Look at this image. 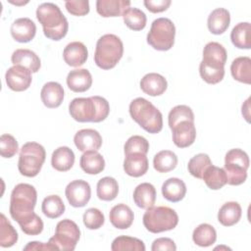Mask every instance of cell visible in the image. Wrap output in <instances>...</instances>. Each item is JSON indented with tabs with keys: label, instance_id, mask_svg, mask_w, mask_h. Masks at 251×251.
Masks as SVG:
<instances>
[{
	"label": "cell",
	"instance_id": "obj_1",
	"mask_svg": "<svg viewBox=\"0 0 251 251\" xmlns=\"http://www.w3.org/2000/svg\"><path fill=\"white\" fill-rule=\"evenodd\" d=\"M71 117L79 123H100L110 113L109 102L101 96L75 98L69 105Z\"/></svg>",
	"mask_w": 251,
	"mask_h": 251
},
{
	"label": "cell",
	"instance_id": "obj_2",
	"mask_svg": "<svg viewBox=\"0 0 251 251\" xmlns=\"http://www.w3.org/2000/svg\"><path fill=\"white\" fill-rule=\"evenodd\" d=\"M36 18L43 27L44 35L54 41L64 38L69 29V24L60 8L50 2L40 4L36 9Z\"/></svg>",
	"mask_w": 251,
	"mask_h": 251
},
{
	"label": "cell",
	"instance_id": "obj_3",
	"mask_svg": "<svg viewBox=\"0 0 251 251\" xmlns=\"http://www.w3.org/2000/svg\"><path fill=\"white\" fill-rule=\"evenodd\" d=\"M37 200V192L34 186L28 183L17 184L10 199V215L19 225L29 219L33 214V210Z\"/></svg>",
	"mask_w": 251,
	"mask_h": 251
},
{
	"label": "cell",
	"instance_id": "obj_4",
	"mask_svg": "<svg viewBox=\"0 0 251 251\" xmlns=\"http://www.w3.org/2000/svg\"><path fill=\"white\" fill-rule=\"evenodd\" d=\"M129 115L144 130L158 133L163 128L162 113L147 99L138 97L129 104Z\"/></svg>",
	"mask_w": 251,
	"mask_h": 251
},
{
	"label": "cell",
	"instance_id": "obj_5",
	"mask_svg": "<svg viewBox=\"0 0 251 251\" xmlns=\"http://www.w3.org/2000/svg\"><path fill=\"white\" fill-rule=\"evenodd\" d=\"M124 54V44L120 37L108 33L102 35L96 43L94 62L102 70H111L116 67Z\"/></svg>",
	"mask_w": 251,
	"mask_h": 251
},
{
	"label": "cell",
	"instance_id": "obj_6",
	"mask_svg": "<svg viewBox=\"0 0 251 251\" xmlns=\"http://www.w3.org/2000/svg\"><path fill=\"white\" fill-rule=\"evenodd\" d=\"M46 152L44 147L37 142H26L21 150L18 162V169L22 176L26 177L36 176L45 162Z\"/></svg>",
	"mask_w": 251,
	"mask_h": 251
},
{
	"label": "cell",
	"instance_id": "obj_7",
	"mask_svg": "<svg viewBox=\"0 0 251 251\" xmlns=\"http://www.w3.org/2000/svg\"><path fill=\"white\" fill-rule=\"evenodd\" d=\"M142 220L145 228L152 233L172 230L178 224L176 212L167 206H152L146 209Z\"/></svg>",
	"mask_w": 251,
	"mask_h": 251
},
{
	"label": "cell",
	"instance_id": "obj_8",
	"mask_svg": "<svg viewBox=\"0 0 251 251\" xmlns=\"http://www.w3.org/2000/svg\"><path fill=\"white\" fill-rule=\"evenodd\" d=\"M176 26L168 18H159L153 21L147 33V43L158 51H168L175 44Z\"/></svg>",
	"mask_w": 251,
	"mask_h": 251
},
{
	"label": "cell",
	"instance_id": "obj_9",
	"mask_svg": "<svg viewBox=\"0 0 251 251\" xmlns=\"http://www.w3.org/2000/svg\"><path fill=\"white\" fill-rule=\"evenodd\" d=\"M249 168V157L247 153L239 148L230 149L225 157V172L226 183L229 185H240L247 178Z\"/></svg>",
	"mask_w": 251,
	"mask_h": 251
},
{
	"label": "cell",
	"instance_id": "obj_10",
	"mask_svg": "<svg viewBox=\"0 0 251 251\" xmlns=\"http://www.w3.org/2000/svg\"><path fill=\"white\" fill-rule=\"evenodd\" d=\"M80 237V230L77 225L69 219L60 221L55 229V234L49 239V242L55 245L58 250L73 251Z\"/></svg>",
	"mask_w": 251,
	"mask_h": 251
},
{
	"label": "cell",
	"instance_id": "obj_11",
	"mask_svg": "<svg viewBox=\"0 0 251 251\" xmlns=\"http://www.w3.org/2000/svg\"><path fill=\"white\" fill-rule=\"evenodd\" d=\"M226 58L213 53H203V60L199 65V74L204 81L209 84H217L225 76V65Z\"/></svg>",
	"mask_w": 251,
	"mask_h": 251
},
{
	"label": "cell",
	"instance_id": "obj_12",
	"mask_svg": "<svg viewBox=\"0 0 251 251\" xmlns=\"http://www.w3.org/2000/svg\"><path fill=\"white\" fill-rule=\"evenodd\" d=\"M65 194L71 206L75 208H81L89 202L91 197V188L87 181L83 179H75L66 186Z\"/></svg>",
	"mask_w": 251,
	"mask_h": 251
},
{
	"label": "cell",
	"instance_id": "obj_13",
	"mask_svg": "<svg viewBox=\"0 0 251 251\" xmlns=\"http://www.w3.org/2000/svg\"><path fill=\"white\" fill-rule=\"evenodd\" d=\"M8 87L17 92L26 90L31 84V72L23 66H13L5 74Z\"/></svg>",
	"mask_w": 251,
	"mask_h": 251
},
{
	"label": "cell",
	"instance_id": "obj_14",
	"mask_svg": "<svg viewBox=\"0 0 251 251\" xmlns=\"http://www.w3.org/2000/svg\"><path fill=\"white\" fill-rule=\"evenodd\" d=\"M74 142L81 152L98 151L102 146V136L95 129L83 128L75 134Z\"/></svg>",
	"mask_w": 251,
	"mask_h": 251
},
{
	"label": "cell",
	"instance_id": "obj_15",
	"mask_svg": "<svg viewBox=\"0 0 251 251\" xmlns=\"http://www.w3.org/2000/svg\"><path fill=\"white\" fill-rule=\"evenodd\" d=\"M173 141L178 148H186L192 145L196 138L194 122L183 121L172 128Z\"/></svg>",
	"mask_w": 251,
	"mask_h": 251
},
{
	"label": "cell",
	"instance_id": "obj_16",
	"mask_svg": "<svg viewBox=\"0 0 251 251\" xmlns=\"http://www.w3.org/2000/svg\"><path fill=\"white\" fill-rule=\"evenodd\" d=\"M10 31L12 37L16 41L26 43L34 38L36 33V25L28 18H20L13 22Z\"/></svg>",
	"mask_w": 251,
	"mask_h": 251
},
{
	"label": "cell",
	"instance_id": "obj_17",
	"mask_svg": "<svg viewBox=\"0 0 251 251\" xmlns=\"http://www.w3.org/2000/svg\"><path fill=\"white\" fill-rule=\"evenodd\" d=\"M87 57V48L82 42L79 41H73L69 43L63 51L64 61L71 67L82 66L86 62Z\"/></svg>",
	"mask_w": 251,
	"mask_h": 251
},
{
	"label": "cell",
	"instance_id": "obj_18",
	"mask_svg": "<svg viewBox=\"0 0 251 251\" xmlns=\"http://www.w3.org/2000/svg\"><path fill=\"white\" fill-rule=\"evenodd\" d=\"M148 159L145 154L131 153L125 157L124 171L126 175L133 177H139L148 171Z\"/></svg>",
	"mask_w": 251,
	"mask_h": 251
},
{
	"label": "cell",
	"instance_id": "obj_19",
	"mask_svg": "<svg viewBox=\"0 0 251 251\" xmlns=\"http://www.w3.org/2000/svg\"><path fill=\"white\" fill-rule=\"evenodd\" d=\"M167 79L157 73L146 74L140 80L141 90L150 96L162 95L167 90Z\"/></svg>",
	"mask_w": 251,
	"mask_h": 251
},
{
	"label": "cell",
	"instance_id": "obj_20",
	"mask_svg": "<svg viewBox=\"0 0 251 251\" xmlns=\"http://www.w3.org/2000/svg\"><path fill=\"white\" fill-rule=\"evenodd\" d=\"M40 98L47 108H58L64 100V88L59 82H46L40 91Z\"/></svg>",
	"mask_w": 251,
	"mask_h": 251
},
{
	"label": "cell",
	"instance_id": "obj_21",
	"mask_svg": "<svg viewBox=\"0 0 251 251\" xmlns=\"http://www.w3.org/2000/svg\"><path fill=\"white\" fill-rule=\"evenodd\" d=\"M109 219L113 226L116 228L126 229L132 225L134 215L132 210L127 205L120 203L111 209L109 213Z\"/></svg>",
	"mask_w": 251,
	"mask_h": 251
},
{
	"label": "cell",
	"instance_id": "obj_22",
	"mask_svg": "<svg viewBox=\"0 0 251 251\" xmlns=\"http://www.w3.org/2000/svg\"><path fill=\"white\" fill-rule=\"evenodd\" d=\"M92 84V75L86 69H75L67 75V85L74 92H84Z\"/></svg>",
	"mask_w": 251,
	"mask_h": 251
},
{
	"label": "cell",
	"instance_id": "obj_23",
	"mask_svg": "<svg viewBox=\"0 0 251 251\" xmlns=\"http://www.w3.org/2000/svg\"><path fill=\"white\" fill-rule=\"evenodd\" d=\"M230 23L229 12L225 8H217L213 10L207 20L208 29L211 33L223 34L228 27Z\"/></svg>",
	"mask_w": 251,
	"mask_h": 251
},
{
	"label": "cell",
	"instance_id": "obj_24",
	"mask_svg": "<svg viewBox=\"0 0 251 251\" xmlns=\"http://www.w3.org/2000/svg\"><path fill=\"white\" fill-rule=\"evenodd\" d=\"M130 1L126 0H98L96 11L103 18L120 17L129 8Z\"/></svg>",
	"mask_w": 251,
	"mask_h": 251
},
{
	"label": "cell",
	"instance_id": "obj_25",
	"mask_svg": "<svg viewBox=\"0 0 251 251\" xmlns=\"http://www.w3.org/2000/svg\"><path fill=\"white\" fill-rule=\"evenodd\" d=\"M14 66H23L31 73H37L41 67L39 57L29 49H17L11 56Z\"/></svg>",
	"mask_w": 251,
	"mask_h": 251
},
{
	"label": "cell",
	"instance_id": "obj_26",
	"mask_svg": "<svg viewBox=\"0 0 251 251\" xmlns=\"http://www.w3.org/2000/svg\"><path fill=\"white\" fill-rule=\"evenodd\" d=\"M162 194L170 202H179L186 194V185L180 178L170 177L162 185Z\"/></svg>",
	"mask_w": 251,
	"mask_h": 251
},
{
	"label": "cell",
	"instance_id": "obj_27",
	"mask_svg": "<svg viewBox=\"0 0 251 251\" xmlns=\"http://www.w3.org/2000/svg\"><path fill=\"white\" fill-rule=\"evenodd\" d=\"M75 164V153L68 146H60L51 156V165L58 172H67Z\"/></svg>",
	"mask_w": 251,
	"mask_h": 251
},
{
	"label": "cell",
	"instance_id": "obj_28",
	"mask_svg": "<svg viewBox=\"0 0 251 251\" xmlns=\"http://www.w3.org/2000/svg\"><path fill=\"white\" fill-rule=\"evenodd\" d=\"M81 170L88 175H98L105 169V160L97 151H86L80 157Z\"/></svg>",
	"mask_w": 251,
	"mask_h": 251
},
{
	"label": "cell",
	"instance_id": "obj_29",
	"mask_svg": "<svg viewBox=\"0 0 251 251\" xmlns=\"http://www.w3.org/2000/svg\"><path fill=\"white\" fill-rule=\"evenodd\" d=\"M133 201L141 209H148L154 206L156 201V189L154 185L149 182L138 184L133 191Z\"/></svg>",
	"mask_w": 251,
	"mask_h": 251
},
{
	"label": "cell",
	"instance_id": "obj_30",
	"mask_svg": "<svg viewBox=\"0 0 251 251\" xmlns=\"http://www.w3.org/2000/svg\"><path fill=\"white\" fill-rule=\"evenodd\" d=\"M232 77L242 83H251V59L247 56L235 58L230 65Z\"/></svg>",
	"mask_w": 251,
	"mask_h": 251
},
{
	"label": "cell",
	"instance_id": "obj_31",
	"mask_svg": "<svg viewBox=\"0 0 251 251\" xmlns=\"http://www.w3.org/2000/svg\"><path fill=\"white\" fill-rule=\"evenodd\" d=\"M242 210L235 201L225 203L218 212V221L225 226H231L237 224L241 218Z\"/></svg>",
	"mask_w": 251,
	"mask_h": 251
},
{
	"label": "cell",
	"instance_id": "obj_32",
	"mask_svg": "<svg viewBox=\"0 0 251 251\" xmlns=\"http://www.w3.org/2000/svg\"><path fill=\"white\" fill-rule=\"evenodd\" d=\"M202 179L212 190H219L226 184V175L224 169L210 165L204 172Z\"/></svg>",
	"mask_w": 251,
	"mask_h": 251
},
{
	"label": "cell",
	"instance_id": "obj_33",
	"mask_svg": "<svg viewBox=\"0 0 251 251\" xmlns=\"http://www.w3.org/2000/svg\"><path fill=\"white\" fill-rule=\"evenodd\" d=\"M250 30H251L250 23L244 22V23L237 24L230 32V39L232 44L239 49H250L251 48Z\"/></svg>",
	"mask_w": 251,
	"mask_h": 251
},
{
	"label": "cell",
	"instance_id": "obj_34",
	"mask_svg": "<svg viewBox=\"0 0 251 251\" xmlns=\"http://www.w3.org/2000/svg\"><path fill=\"white\" fill-rule=\"evenodd\" d=\"M192 239L193 242L200 247H209L216 242V229L209 224H201L193 230Z\"/></svg>",
	"mask_w": 251,
	"mask_h": 251
},
{
	"label": "cell",
	"instance_id": "obj_35",
	"mask_svg": "<svg viewBox=\"0 0 251 251\" xmlns=\"http://www.w3.org/2000/svg\"><path fill=\"white\" fill-rule=\"evenodd\" d=\"M176 165L177 157L171 150H162L153 159V167L158 173H169L175 170Z\"/></svg>",
	"mask_w": 251,
	"mask_h": 251
},
{
	"label": "cell",
	"instance_id": "obj_36",
	"mask_svg": "<svg viewBox=\"0 0 251 251\" xmlns=\"http://www.w3.org/2000/svg\"><path fill=\"white\" fill-rule=\"evenodd\" d=\"M97 196L103 201L114 200L119 193L118 181L111 176H105L98 180L96 186Z\"/></svg>",
	"mask_w": 251,
	"mask_h": 251
},
{
	"label": "cell",
	"instance_id": "obj_37",
	"mask_svg": "<svg viewBox=\"0 0 251 251\" xmlns=\"http://www.w3.org/2000/svg\"><path fill=\"white\" fill-rule=\"evenodd\" d=\"M65 204L60 196L49 195L42 201L41 210L42 213L49 219H57L65 212Z\"/></svg>",
	"mask_w": 251,
	"mask_h": 251
},
{
	"label": "cell",
	"instance_id": "obj_38",
	"mask_svg": "<svg viewBox=\"0 0 251 251\" xmlns=\"http://www.w3.org/2000/svg\"><path fill=\"white\" fill-rule=\"evenodd\" d=\"M122 17L125 25L131 30H142L146 26V15L140 9L129 7Z\"/></svg>",
	"mask_w": 251,
	"mask_h": 251
},
{
	"label": "cell",
	"instance_id": "obj_39",
	"mask_svg": "<svg viewBox=\"0 0 251 251\" xmlns=\"http://www.w3.org/2000/svg\"><path fill=\"white\" fill-rule=\"evenodd\" d=\"M111 249L112 251H145V245L136 237L121 235L113 240Z\"/></svg>",
	"mask_w": 251,
	"mask_h": 251
},
{
	"label": "cell",
	"instance_id": "obj_40",
	"mask_svg": "<svg viewBox=\"0 0 251 251\" xmlns=\"http://www.w3.org/2000/svg\"><path fill=\"white\" fill-rule=\"evenodd\" d=\"M18 232L4 214L0 216V246L7 248L16 244Z\"/></svg>",
	"mask_w": 251,
	"mask_h": 251
},
{
	"label": "cell",
	"instance_id": "obj_41",
	"mask_svg": "<svg viewBox=\"0 0 251 251\" xmlns=\"http://www.w3.org/2000/svg\"><path fill=\"white\" fill-rule=\"evenodd\" d=\"M210 165H212L210 157L205 153H199L189 160L187 169L191 176H193L196 178L202 179V176L205 170Z\"/></svg>",
	"mask_w": 251,
	"mask_h": 251
},
{
	"label": "cell",
	"instance_id": "obj_42",
	"mask_svg": "<svg viewBox=\"0 0 251 251\" xmlns=\"http://www.w3.org/2000/svg\"><path fill=\"white\" fill-rule=\"evenodd\" d=\"M183 121H189L194 122V114L190 107L186 105H177L174 107L168 117L169 126L172 129L175 126H176L178 123Z\"/></svg>",
	"mask_w": 251,
	"mask_h": 251
},
{
	"label": "cell",
	"instance_id": "obj_43",
	"mask_svg": "<svg viewBox=\"0 0 251 251\" xmlns=\"http://www.w3.org/2000/svg\"><path fill=\"white\" fill-rule=\"evenodd\" d=\"M149 151V142L147 139L140 135L130 136L125 143L124 152L125 155L131 153H142L147 154Z\"/></svg>",
	"mask_w": 251,
	"mask_h": 251
},
{
	"label": "cell",
	"instance_id": "obj_44",
	"mask_svg": "<svg viewBox=\"0 0 251 251\" xmlns=\"http://www.w3.org/2000/svg\"><path fill=\"white\" fill-rule=\"evenodd\" d=\"M83 224L88 229H98L105 222L104 214L97 208L87 209L82 216Z\"/></svg>",
	"mask_w": 251,
	"mask_h": 251
},
{
	"label": "cell",
	"instance_id": "obj_45",
	"mask_svg": "<svg viewBox=\"0 0 251 251\" xmlns=\"http://www.w3.org/2000/svg\"><path fill=\"white\" fill-rule=\"evenodd\" d=\"M19 151V144L16 138L9 134L4 133L0 137V154L3 158H12Z\"/></svg>",
	"mask_w": 251,
	"mask_h": 251
},
{
	"label": "cell",
	"instance_id": "obj_46",
	"mask_svg": "<svg viewBox=\"0 0 251 251\" xmlns=\"http://www.w3.org/2000/svg\"><path fill=\"white\" fill-rule=\"evenodd\" d=\"M21 229L27 235H38L43 230V222L35 213L27 220L20 224Z\"/></svg>",
	"mask_w": 251,
	"mask_h": 251
},
{
	"label": "cell",
	"instance_id": "obj_47",
	"mask_svg": "<svg viewBox=\"0 0 251 251\" xmlns=\"http://www.w3.org/2000/svg\"><path fill=\"white\" fill-rule=\"evenodd\" d=\"M65 7L71 15L77 17L85 16L89 13V2L87 0L65 1Z\"/></svg>",
	"mask_w": 251,
	"mask_h": 251
},
{
	"label": "cell",
	"instance_id": "obj_48",
	"mask_svg": "<svg viewBox=\"0 0 251 251\" xmlns=\"http://www.w3.org/2000/svg\"><path fill=\"white\" fill-rule=\"evenodd\" d=\"M151 250L152 251H159V250L176 251V245L175 241L169 237H160L153 241Z\"/></svg>",
	"mask_w": 251,
	"mask_h": 251
},
{
	"label": "cell",
	"instance_id": "obj_49",
	"mask_svg": "<svg viewBox=\"0 0 251 251\" xmlns=\"http://www.w3.org/2000/svg\"><path fill=\"white\" fill-rule=\"evenodd\" d=\"M171 3V0H145L143 2L146 9L154 14L166 11L170 7Z\"/></svg>",
	"mask_w": 251,
	"mask_h": 251
},
{
	"label": "cell",
	"instance_id": "obj_50",
	"mask_svg": "<svg viewBox=\"0 0 251 251\" xmlns=\"http://www.w3.org/2000/svg\"><path fill=\"white\" fill-rule=\"evenodd\" d=\"M24 250H43V251H59L58 248L50 243L49 241L47 243L44 242H39V241H30L28 242L25 247Z\"/></svg>",
	"mask_w": 251,
	"mask_h": 251
},
{
	"label": "cell",
	"instance_id": "obj_51",
	"mask_svg": "<svg viewBox=\"0 0 251 251\" xmlns=\"http://www.w3.org/2000/svg\"><path fill=\"white\" fill-rule=\"evenodd\" d=\"M249 101H250V98H248V99L244 102V104L242 105V111H241L242 116L245 118V120H246L248 123L250 122V120H249V118H250V113H249V109H250Z\"/></svg>",
	"mask_w": 251,
	"mask_h": 251
}]
</instances>
